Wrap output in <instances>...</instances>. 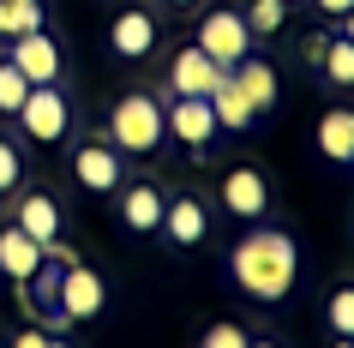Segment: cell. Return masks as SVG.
Returning <instances> with one entry per match:
<instances>
[{
  "label": "cell",
  "mask_w": 354,
  "mask_h": 348,
  "mask_svg": "<svg viewBox=\"0 0 354 348\" xmlns=\"http://www.w3.org/2000/svg\"><path fill=\"white\" fill-rule=\"evenodd\" d=\"M228 276H234V289L246 300H259V306H277L295 294V276H300V246L295 235H282V228H252V235L234 240V253H228Z\"/></svg>",
  "instance_id": "cell-1"
},
{
  "label": "cell",
  "mask_w": 354,
  "mask_h": 348,
  "mask_svg": "<svg viewBox=\"0 0 354 348\" xmlns=\"http://www.w3.org/2000/svg\"><path fill=\"white\" fill-rule=\"evenodd\" d=\"M109 145L120 156H150V150L162 145V102L150 91H127L109 109Z\"/></svg>",
  "instance_id": "cell-2"
},
{
  "label": "cell",
  "mask_w": 354,
  "mask_h": 348,
  "mask_svg": "<svg viewBox=\"0 0 354 348\" xmlns=\"http://www.w3.org/2000/svg\"><path fill=\"white\" fill-rule=\"evenodd\" d=\"M198 55H210L223 73H234L246 55H252V30H246V19L234 12V6H210L205 24H198V42H192Z\"/></svg>",
  "instance_id": "cell-3"
},
{
  "label": "cell",
  "mask_w": 354,
  "mask_h": 348,
  "mask_svg": "<svg viewBox=\"0 0 354 348\" xmlns=\"http://www.w3.org/2000/svg\"><path fill=\"white\" fill-rule=\"evenodd\" d=\"M19 127L37 138V145H60L66 127H73V102L60 84H30V96L19 102Z\"/></svg>",
  "instance_id": "cell-4"
},
{
  "label": "cell",
  "mask_w": 354,
  "mask_h": 348,
  "mask_svg": "<svg viewBox=\"0 0 354 348\" xmlns=\"http://www.w3.org/2000/svg\"><path fill=\"white\" fill-rule=\"evenodd\" d=\"M102 276L84 271V264H66L60 271V289H55V324H78V318H96L102 312Z\"/></svg>",
  "instance_id": "cell-5"
},
{
  "label": "cell",
  "mask_w": 354,
  "mask_h": 348,
  "mask_svg": "<svg viewBox=\"0 0 354 348\" xmlns=\"http://www.w3.org/2000/svg\"><path fill=\"white\" fill-rule=\"evenodd\" d=\"M162 132H174L187 150H205L223 127H216V114H210V96H174L162 109Z\"/></svg>",
  "instance_id": "cell-6"
},
{
  "label": "cell",
  "mask_w": 354,
  "mask_h": 348,
  "mask_svg": "<svg viewBox=\"0 0 354 348\" xmlns=\"http://www.w3.org/2000/svg\"><path fill=\"white\" fill-rule=\"evenodd\" d=\"M223 210L234 222H264L270 217V181L259 168H228L223 174Z\"/></svg>",
  "instance_id": "cell-7"
},
{
  "label": "cell",
  "mask_w": 354,
  "mask_h": 348,
  "mask_svg": "<svg viewBox=\"0 0 354 348\" xmlns=\"http://www.w3.org/2000/svg\"><path fill=\"white\" fill-rule=\"evenodd\" d=\"M73 174H78L84 192H114V181H120V150H114L109 138H78Z\"/></svg>",
  "instance_id": "cell-8"
},
{
  "label": "cell",
  "mask_w": 354,
  "mask_h": 348,
  "mask_svg": "<svg viewBox=\"0 0 354 348\" xmlns=\"http://www.w3.org/2000/svg\"><path fill=\"white\" fill-rule=\"evenodd\" d=\"M156 235H168V246H198V240L210 235V210L205 199H192V192H180V199L162 204V228Z\"/></svg>",
  "instance_id": "cell-9"
},
{
  "label": "cell",
  "mask_w": 354,
  "mask_h": 348,
  "mask_svg": "<svg viewBox=\"0 0 354 348\" xmlns=\"http://www.w3.org/2000/svg\"><path fill=\"white\" fill-rule=\"evenodd\" d=\"M12 42V66H19L30 84H55L60 78V48H55V37H42V30H30V37H6Z\"/></svg>",
  "instance_id": "cell-10"
},
{
  "label": "cell",
  "mask_w": 354,
  "mask_h": 348,
  "mask_svg": "<svg viewBox=\"0 0 354 348\" xmlns=\"http://www.w3.org/2000/svg\"><path fill=\"white\" fill-rule=\"evenodd\" d=\"M109 48L120 60H145L150 48H156V12H150V6H127V12L114 19V30H109Z\"/></svg>",
  "instance_id": "cell-11"
},
{
  "label": "cell",
  "mask_w": 354,
  "mask_h": 348,
  "mask_svg": "<svg viewBox=\"0 0 354 348\" xmlns=\"http://www.w3.org/2000/svg\"><path fill=\"white\" fill-rule=\"evenodd\" d=\"M12 222H19L24 235L37 240L42 253H48V246L60 240V228H66V222H60V199H55V192H24L19 210H12Z\"/></svg>",
  "instance_id": "cell-12"
},
{
  "label": "cell",
  "mask_w": 354,
  "mask_h": 348,
  "mask_svg": "<svg viewBox=\"0 0 354 348\" xmlns=\"http://www.w3.org/2000/svg\"><path fill=\"white\" fill-rule=\"evenodd\" d=\"M216 84H223V66L210 55H198V48H180L174 66H168V91L174 96H210Z\"/></svg>",
  "instance_id": "cell-13"
},
{
  "label": "cell",
  "mask_w": 354,
  "mask_h": 348,
  "mask_svg": "<svg viewBox=\"0 0 354 348\" xmlns=\"http://www.w3.org/2000/svg\"><path fill=\"white\" fill-rule=\"evenodd\" d=\"M42 258H48V253H42L37 240L24 235L19 222H6V228H0V276H12V282L24 289V282L42 271Z\"/></svg>",
  "instance_id": "cell-14"
},
{
  "label": "cell",
  "mask_w": 354,
  "mask_h": 348,
  "mask_svg": "<svg viewBox=\"0 0 354 348\" xmlns=\"http://www.w3.org/2000/svg\"><path fill=\"white\" fill-rule=\"evenodd\" d=\"M120 222H127L132 235H156V228H162V192L150 181H132L127 192H120Z\"/></svg>",
  "instance_id": "cell-15"
},
{
  "label": "cell",
  "mask_w": 354,
  "mask_h": 348,
  "mask_svg": "<svg viewBox=\"0 0 354 348\" xmlns=\"http://www.w3.org/2000/svg\"><path fill=\"white\" fill-rule=\"evenodd\" d=\"M228 78L241 84V96L252 102V114H270V109H277V66H270V60L246 55V60H241V66H234Z\"/></svg>",
  "instance_id": "cell-16"
},
{
  "label": "cell",
  "mask_w": 354,
  "mask_h": 348,
  "mask_svg": "<svg viewBox=\"0 0 354 348\" xmlns=\"http://www.w3.org/2000/svg\"><path fill=\"white\" fill-rule=\"evenodd\" d=\"M210 114H216V127H223V132H246L252 120H259V114H252V102L241 96V84H234L228 73H223V84L210 91Z\"/></svg>",
  "instance_id": "cell-17"
},
{
  "label": "cell",
  "mask_w": 354,
  "mask_h": 348,
  "mask_svg": "<svg viewBox=\"0 0 354 348\" xmlns=\"http://www.w3.org/2000/svg\"><path fill=\"white\" fill-rule=\"evenodd\" d=\"M318 150H324L330 163H354V114L348 109H330L318 120Z\"/></svg>",
  "instance_id": "cell-18"
},
{
  "label": "cell",
  "mask_w": 354,
  "mask_h": 348,
  "mask_svg": "<svg viewBox=\"0 0 354 348\" xmlns=\"http://www.w3.org/2000/svg\"><path fill=\"white\" fill-rule=\"evenodd\" d=\"M324 78L330 84H354V37H342V30H330V42H324Z\"/></svg>",
  "instance_id": "cell-19"
},
{
  "label": "cell",
  "mask_w": 354,
  "mask_h": 348,
  "mask_svg": "<svg viewBox=\"0 0 354 348\" xmlns=\"http://www.w3.org/2000/svg\"><path fill=\"white\" fill-rule=\"evenodd\" d=\"M241 19H246V30H252V37H277L282 24H288V0H252Z\"/></svg>",
  "instance_id": "cell-20"
},
{
  "label": "cell",
  "mask_w": 354,
  "mask_h": 348,
  "mask_svg": "<svg viewBox=\"0 0 354 348\" xmlns=\"http://www.w3.org/2000/svg\"><path fill=\"white\" fill-rule=\"evenodd\" d=\"M42 30V0H6V37Z\"/></svg>",
  "instance_id": "cell-21"
},
{
  "label": "cell",
  "mask_w": 354,
  "mask_h": 348,
  "mask_svg": "<svg viewBox=\"0 0 354 348\" xmlns=\"http://www.w3.org/2000/svg\"><path fill=\"white\" fill-rule=\"evenodd\" d=\"M24 96H30V78H24L12 60H0V114H19Z\"/></svg>",
  "instance_id": "cell-22"
},
{
  "label": "cell",
  "mask_w": 354,
  "mask_h": 348,
  "mask_svg": "<svg viewBox=\"0 0 354 348\" xmlns=\"http://www.w3.org/2000/svg\"><path fill=\"white\" fill-rule=\"evenodd\" d=\"M19 181H24V150L12 138H0V192H12Z\"/></svg>",
  "instance_id": "cell-23"
},
{
  "label": "cell",
  "mask_w": 354,
  "mask_h": 348,
  "mask_svg": "<svg viewBox=\"0 0 354 348\" xmlns=\"http://www.w3.org/2000/svg\"><path fill=\"white\" fill-rule=\"evenodd\" d=\"M324 318H330L336 336H354V289H336V294H330V312H324Z\"/></svg>",
  "instance_id": "cell-24"
},
{
  "label": "cell",
  "mask_w": 354,
  "mask_h": 348,
  "mask_svg": "<svg viewBox=\"0 0 354 348\" xmlns=\"http://www.w3.org/2000/svg\"><path fill=\"white\" fill-rule=\"evenodd\" d=\"M246 342H252V336H246L241 324H210V330H205V342H198V348H246Z\"/></svg>",
  "instance_id": "cell-25"
},
{
  "label": "cell",
  "mask_w": 354,
  "mask_h": 348,
  "mask_svg": "<svg viewBox=\"0 0 354 348\" xmlns=\"http://www.w3.org/2000/svg\"><path fill=\"white\" fill-rule=\"evenodd\" d=\"M313 6L324 12V19H348V12H354V0H313Z\"/></svg>",
  "instance_id": "cell-26"
},
{
  "label": "cell",
  "mask_w": 354,
  "mask_h": 348,
  "mask_svg": "<svg viewBox=\"0 0 354 348\" xmlns=\"http://www.w3.org/2000/svg\"><path fill=\"white\" fill-rule=\"evenodd\" d=\"M324 42H330V30H313L306 37V60H324Z\"/></svg>",
  "instance_id": "cell-27"
},
{
  "label": "cell",
  "mask_w": 354,
  "mask_h": 348,
  "mask_svg": "<svg viewBox=\"0 0 354 348\" xmlns=\"http://www.w3.org/2000/svg\"><path fill=\"white\" fill-rule=\"evenodd\" d=\"M12 348H48V330H19V342Z\"/></svg>",
  "instance_id": "cell-28"
},
{
  "label": "cell",
  "mask_w": 354,
  "mask_h": 348,
  "mask_svg": "<svg viewBox=\"0 0 354 348\" xmlns=\"http://www.w3.org/2000/svg\"><path fill=\"white\" fill-rule=\"evenodd\" d=\"M0 42H6V0H0Z\"/></svg>",
  "instance_id": "cell-29"
},
{
  "label": "cell",
  "mask_w": 354,
  "mask_h": 348,
  "mask_svg": "<svg viewBox=\"0 0 354 348\" xmlns=\"http://www.w3.org/2000/svg\"><path fill=\"white\" fill-rule=\"evenodd\" d=\"M168 6H180V12H187V6H198V0H168Z\"/></svg>",
  "instance_id": "cell-30"
},
{
  "label": "cell",
  "mask_w": 354,
  "mask_h": 348,
  "mask_svg": "<svg viewBox=\"0 0 354 348\" xmlns=\"http://www.w3.org/2000/svg\"><path fill=\"white\" fill-rule=\"evenodd\" d=\"M48 348H73V342H60V336H48Z\"/></svg>",
  "instance_id": "cell-31"
},
{
  "label": "cell",
  "mask_w": 354,
  "mask_h": 348,
  "mask_svg": "<svg viewBox=\"0 0 354 348\" xmlns=\"http://www.w3.org/2000/svg\"><path fill=\"white\" fill-rule=\"evenodd\" d=\"M336 348H354V342H348V336H336Z\"/></svg>",
  "instance_id": "cell-32"
},
{
  "label": "cell",
  "mask_w": 354,
  "mask_h": 348,
  "mask_svg": "<svg viewBox=\"0 0 354 348\" xmlns=\"http://www.w3.org/2000/svg\"><path fill=\"white\" fill-rule=\"evenodd\" d=\"M246 348H277V342H246Z\"/></svg>",
  "instance_id": "cell-33"
}]
</instances>
